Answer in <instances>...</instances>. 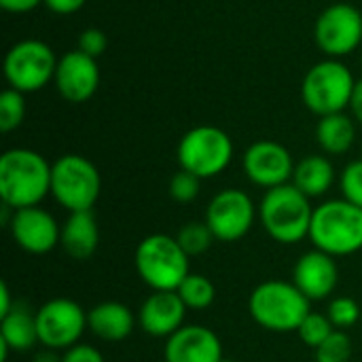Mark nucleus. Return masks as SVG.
Here are the masks:
<instances>
[{"mask_svg": "<svg viewBox=\"0 0 362 362\" xmlns=\"http://www.w3.org/2000/svg\"><path fill=\"white\" fill-rule=\"evenodd\" d=\"M314 38L331 57L350 55L362 42V13L348 2L331 4L316 19Z\"/></svg>", "mask_w": 362, "mask_h": 362, "instance_id": "9b49d317", "label": "nucleus"}, {"mask_svg": "<svg viewBox=\"0 0 362 362\" xmlns=\"http://www.w3.org/2000/svg\"><path fill=\"white\" fill-rule=\"evenodd\" d=\"M350 108H352L356 121L362 123V78L356 81V87H354V93H352V100H350Z\"/></svg>", "mask_w": 362, "mask_h": 362, "instance_id": "c9c22d12", "label": "nucleus"}, {"mask_svg": "<svg viewBox=\"0 0 362 362\" xmlns=\"http://www.w3.org/2000/svg\"><path fill=\"white\" fill-rule=\"evenodd\" d=\"M335 182V168L322 155H310L295 165L293 185L310 199L325 195Z\"/></svg>", "mask_w": 362, "mask_h": 362, "instance_id": "4be33fe9", "label": "nucleus"}, {"mask_svg": "<svg viewBox=\"0 0 362 362\" xmlns=\"http://www.w3.org/2000/svg\"><path fill=\"white\" fill-rule=\"evenodd\" d=\"M314 208L310 197L293 182L269 189L259 206V218L265 233L280 244H299L310 238Z\"/></svg>", "mask_w": 362, "mask_h": 362, "instance_id": "7ed1b4c3", "label": "nucleus"}, {"mask_svg": "<svg viewBox=\"0 0 362 362\" xmlns=\"http://www.w3.org/2000/svg\"><path fill=\"white\" fill-rule=\"evenodd\" d=\"M57 62L53 49L42 40H21L13 45L4 57V76L11 89L21 93L42 89L51 78H55Z\"/></svg>", "mask_w": 362, "mask_h": 362, "instance_id": "1a4fd4ad", "label": "nucleus"}, {"mask_svg": "<svg viewBox=\"0 0 362 362\" xmlns=\"http://www.w3.org/2000/svg\"><path fill=\"white\" fill-rule=\"evenodd\" d=\"M134 325V312L119 301H104L87 312V329L104 341H123L132 335Z\"/></svg>", "mask_w": 362, "mask_h": 362, "instance_id": "aec40b11", "label": "nucleus"}, {"mask_svg": "<svg viewBox=\"0 0 362 362\" xmlns=\"http://www.w3.org/2000/svg\"><path fill=\"white\" fill-rule=\"evenodd\" d=\"M55 85L64 100L72 104H83L93 98L100 85V68L95 57L83 51H70L62 55L55 70Z\"/></svg>", "mask_w": 362, "mask_h": 362, "instance_id": "2eb2a0df", "label": "nucleus"}, {"mask_svg": "<svg viewBox=\"0 0 362 362\" xmlns=\"http://www.w3.org/2000/svg\"><path fill=\"white\" fill-rule=\"evenodd\" d=\"M136 272L153 291H178L185 278L191 274L189 255L182 250L176 238L165 233H153L144 238L136 248Z\"/></svg>", "mask_w": 362, "mask_h": 362, "instance_id": "39448f33", "label": "nucleus"}, {"mask_svg": "<svg viewBox=\"0 0 362 362\" xmlns=\"http://www.w3.org/2000/svg\"><path fill=\"white\" fill-rule=\"evenodd\" d=\"M233 159V142L221 127L199 125L189 129L178 144L180 170H187L202 180L214 178L229 168Z\"/></svg>", "mask_w": 362, "mask_h": 362, "instance_id": "6e6552de", "label": "nucleus"}, {"mask_svg": "<svg viewBox=\"0 0 362 362\" xmlns=\"http://www.w3.org/2000/svg\"><path fill=\"white\" fill-rule=\"evenodd\" d=\"M189 310H206L214 303L216 288L210 278L202 274H189L176 291Z\"/></svg>", "mask_w": 362, "mask_h": 362, "instance_id": "b1692460", "label": "nucleus"}, {"mask_svg": "<svg viewBox=\"0 0 362 362\" xmlns=\"http://www.w3.org/2000/svg\"><path fill=\"white\" fill-rule=\"evenodd\" d=\"M34 362H62V358L55 356V350H47L45 348V352H38L34 356Z\"/></svg>", "mask_w": 362, "mask_h": 362, "instance_id": "4c0bfd02", "label": "nucleus"}, {"mask_svg": "<svg viewBox=\"0 0 362 362\" xmlns=\"http://www.w3.org/2000/svg\"><path fill=\"white\" fill-rule=\"evenodd\" d=\"M252 320L272 333H297L310 310V299L293 284L269 280L259 284L248 299Z\"/></svg>", "mask_w": 362, "mask_h": 362, "instance_id": "20e7f679", "label": "nucleus"}, {"mask_svg": "<svg viewBox=\"0 0 362 362\" xmlns=\"http://www.w3.org/2000/svg\"><path fill=\"white\" fill-rule=\"evenodd\" d=\"M327 316H329V320L333 322V327L337 331H344V329H350V327H354L358 322L361 305L352 297H335L329 303Z\"/></svg>", "mask_w": 362, "mask_h": 362, "instance_id": "cd10ccee", "label": "nucleus"}, {"mask_svg": "<svg viewBox=\"0 0 362 362\" xmlns=\"http://www.w3.org/2000/svg\"><path fill=\"white\" fill-rule=\"evenodd\" d=\"M38 344L47 350H68L78 344L87 329V314L72 299H51L36 310Z\"/></svg>", "mask_w": 362, "mask_h": 362, "instance_id": "9d476101", "label": "nucleus"}, {"mask_svg": "<svg viewBox=\"0 0 362 362\" xmlns=\"http://www.w3.org/2000/svg\"><path fill=\"white\" fill-rule=\"evenodd\" d=\"M25 117V100L17 89H4L0 93V132L8 134L21 125Z\"/></svg>", "mask_w": 362, "mask_h": 362, "instance_id": "a878e982", "label": "nucleus"}, {"mask_svg": "<svg viewBox=\"0 0 362 362\" xmlns=\"http://www.w3.org/2000/svg\"><path fill=\"white\" fill-rule=\"evenodd\" d=\"M45 0H0V6L8 13H28Z\"/></svg>", "mask_w": 362, "mask_h": 362, "instance_id": "f704fd0d", "label": "nucleus"}, {"mask_svg": "<svg viewBox=\"0 0 362 362\" xmlns=\"http://www.w3.org/2000/svg\"><path fill=\"white\" fill-rule=\"evenodd\" d=\"M221 362H235V361H227V358H223V361Z\"/></svg>", "mask_w": 362, "mask_h": 362, "instance_id": "58836bf2", "label": "nucleus"}, {"mask_svg": "<svg viewBox=\"0 0 362 362\" xmlns=\"http://www.w3.org/2000/svg\"><path fill=\"white\" fill-rule=\"evenodd\" d=\"M0 341L13 352H28L38 344L36 312L32 314L23 303H15L8 314L0 318Z\"/></svg>", "mask_w": 362, "mask_h": 362, "instance_id": "412c9836", "label": "nucleus"}, {"mask_svg": "<svg viewBox=\"0 0 362 362\" xmlns=\"http://www.w3.org/2000/svg\"><path fill=\"white\" fill-rule=\"evenodd\" d=\"M255 204L248 193L240 189H225L216 193L206 210V223L218 242H238L255 225Z\"/></svg>", "mask_w": 362, "mask_h": 362, "instance_id": "f8f14e48", "label": "nucleus"}, {"mask_svg": "<svg viewBox=\"0 0 362 362\" xmlns=\"http://www.w3.org/2000/svg\"><path fill=\"white\" fill-rule=\"evenodd\" d=\"M87 0H45L47 8L57 13V15H72L76 13L78 8H83Z\"/></svg>", "mask_w": 362, "mask_h": 362, "instance_id": "72a5a7b5", "label": "nucleus"}, {"mask_svg": "<svg viewBox=\"0 0 362 362\" xmlns=\"http://www.w3.org/2000/svg\"><path fill=\"white\" fill-rule=\"evenodd\" d=\"M293 284L310 301L331 297L339 284V267L335 263V257L316 248L301 255L293 269Z\"/></svg>", "mask_w": 362, "mask_h": 362, "instance_id": "dca6fc26", "label": "nucleus"}, {"mask_svg": "<svg viewBox=\"0 0 362 362\" xmlns=\"http://www.w3.org/2000/svg\"><path fill=\"white\" fill-rule=\"evenodd\" d=\"M59 244L68 257L76 261L89 259L100 244V227L93 212H70V216L62 225Z\"/></svg>", "mask_w": 362, "mask_h": 362, "instance_id": "6ab92c4d", "label": "nucleus"}, {"mask_svg": "<svg viewBox=\"0 0 362 362\" xmlns=\"http://www.w3.org/2000/svg\"><path fill=\"white\" fill-rule=\"evenodd\" d=\"M316 140L320 148L329 155H344L352 148L356 140V125L352 117L344 112L320 117L316 127Z\"/></svg>", "mask_w": 362, "mask_h": 362, "instance_id": "5701e85b", "label": "nucleus"}, {"mask_svg": "<svg viewBox=\"0 0 362 362\" xmlns=\"http://www.w3.org/2000/svg\"><path fill=\"white\" fill-rule=\"evenodd\" d=\"M13 305H15V303H11V291H8L6 282H2V284H0V318H2L4 314H8V312L13 310Z\"/></svg>", "mask_w": 362, "mask_h": 362, "instance_id": "e433bc0d", "label": "nucleus"}, {"mask_svg": "<svg viewBox=\"0 0 362 362\" xmlns=\"http://www.w3.org/2000/svg\"><path fill=\"white\" fill-rule=\"evenodd\" d=\"M102 191L98 168L81 155H64L51 168V195L68 212L91 210Z\"/></svg>", "mask_w": 362, "mask_h": 362, "instance_id": "423d86ee", "label": "nucleus"}, {"mask_svg": "<svg viewBox=\"0 0 362 362\" xmlns=\"http://www.w3.org/2000/svg\"><path fill=\"white\" fill-rule=\"evenodd\" d=\"M244 172L248 180L263 189H276L288 185L295 174V161L288 148L274 140H259L244 153Z\"/></svg>", "mask_w": 362, "mask_h": 362, "instance_id": "ddd939ff", "label": "nucleus"}, {"mask_svg": "<svg viewBox=\"0 0 362 362\" xmlns=\"http://www.w3.org/2000/svg\"><path fill=\"white\" fill-rule=\"evenodd\" d=\"M310 242L331 257L362 250V208L348 199H329L314 208Z\"/></svg>", "mask_w": 362, "mask_h": 362, "instance_id": "f03ea898", "label": "nucleus"}, {"mask_svg": "<svg viewBox=\"0 0 362 362\" xmlns=\"http://www.w3.org/2000/svg\"><path fill=\"white\" fill-rule=\"evenodd\" d=\"M356 81L350 68L337 59H327L312 66L301 85L303 104L318 117L344 112L350 106Z\"/></svg>", "mask_w": 362, "mask_h": 362, "instance_id": "0eeeda50", "label": "nucleus"}, {"mask_svg": "<svg viewBox=\"0 0 362 362\" xmlns=\"http://www.w3.org/2000/svg\"><path fill=\"white\" fill-rule=\"evenodd\" d=\"M352 339L344 331H335L322 346L316 348V362H350Z\"/></svg>", "mask_w": 362, "mask_h": 362, "instance_id": "c85d7f7f", "label": "nucleus"}, {"mask_svg": "<svg viewBox=\"0 0 362 362\" xmlns=\"http://www.w3.org/2000/svg\"><path fill=\"white\" fill-rule=\"evenodd\" d=\"M199 189H202V178L187 170L176 172L170 180V195L180 204H191L193 199H197Z\"/></svg>", "mask_w": 362, "mask_h": 362, "instance_id": "c756f323", "label": "nucleus"}, {"mask_svg": "<svg viewBox=\"0 0 362 362\" xmlns=\"http://www.w3.org/2000/svg\"><path fill=\"white\" fill-rule=\"evenodd\" d=\"M8 229L17 246L30 255L51 252L59 244V235H62V227L51 216V212L38 206L15 210Z\"/></svg>", "mask_w": 362, "mask_h": 362, "instance_id": "4468645a", "label": "nucleus"}, {"mask_svg": "<svg viewBox=\"0 0 362 362\" xmlns=\"http://www.w3.org/2000/svg\"><path fill=\"white\" fill-rule=\"evenodd\" d=\"M187 310L176 291H153L138 312V325L146 335L168 339L185 327Z\"/></svg>", "mask_w": 362, "mask_h": 362, "instance_id": "a211bd4d", "label": "nucleus"}, {"mask_svg": "<svg viewBox=\"0 0 362 362\" xmlns=\"http://www.w3.org/2000/svg\"><path fill=\"white\" fill-rule=\"evenodd\" d=\"M341 193L344 199L362 208V159L348 163L341 172Z\"/></svg>", "mask_w": 362, "mask_h": 362, "instance_id": "7c9ffc66", "label": "nucleus"}, {"mask_svg": "<svg viewBox=\"0 0 362 362\" xmlns=\"http://www.w3.org/2000/svg\"><path fill=\"white\" fill-rule=\"evenodd\" d=\"M106 45H108L106 34L102 30H98V28H87L78 36V51H83V53H87L91 57L102 55L106 51Z\"/></svg>", "mask_w": 362, "mask_h": 362, "instance_id": "2f4dec72", "label": "nucleus"}, {"mask_svg": "<svg viewBox=\"0 0 362 362\" xmlns=\"http://www.w3.org/2000/svg\"><path fill=\"white\" fill-rule=\"evenodd\" d=\"M163 358L165 362H221L223 344L212 329L185 325L172 337H168Z\"/></svg>", "mask_w": 362, "mask_h": 362, "instance_id": "f3484780", "label": "nucleus"}, {"mask_svg": "<svg viewBox=\"0 0 362 362\" xmlns=\"http://www.w3.org/2000/svg\"><path fill=\"white\" fill-rule=\"evenodd\" d=\"M62 362H104V356L98 348L93 346H85V344H76L72 348H68L62 356Z\"/></svg>", "mask_w": 362, "mask_h": 362, "instance_id": "473e14b6", "label": "nucleus"}, {"mask_svg": "<svg viewBox=\"0 0 362 362\" xmlns=\"http://www.w3.org/2000/svg\"><path fill=\"white\" fill-rule=\"evenodd\" d=\"M176 240L189 257H197V255H204L206 250H210V246L216 238L210 231L206 221L204 223L193 221V223H187L180 227V231L176 233Z\"/></svg>", "mask_w": 362, "mask_h": 362, "instance_id": "393cba45", "label": "nucleus"}, {"mask_svg": "<svg viewBox=\"0 0 362 362\" xmlns=\"http://www.w3.org/2000/svg\"><path fill=\"white\" fill-rule=\"evenodd\" d=\"M51 168L30 148H11L0 157V199L13 212L38 206L51 193Z\"/></svg>", "mask_w": 362, "mask_h": 362, "instance_id": "f257e3e1", "label": "nucleus"}, {"mask_svg": "<svg viewBox=\"0 0 362 362\" xmlns=\"http://www.w3.org/2000/svg\"><path fill=\"white\" fill-rule=\"evenodd\" d=\"M337 329L333 327V322L329 320V316H322V314H318V312H310L308 316H305V320L301 322V327L297 329V335H299V339L305 344V346H310V348H318V346H322L333 333H335Z\"/></svg>", "mask_w": 362, "mask_h": 362, "instance_id": "bb28decb", "label": "nucleus"}]
</instances>
